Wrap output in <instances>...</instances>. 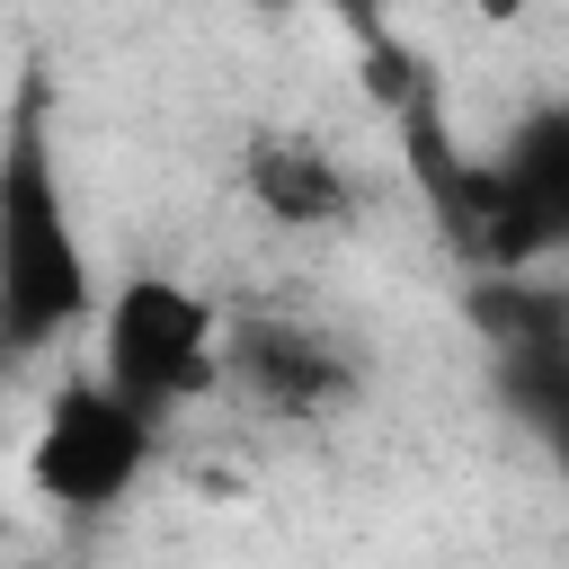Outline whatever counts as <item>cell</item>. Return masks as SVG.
<instances>
[{
	"label": "cell",
	"mask_w": 569,
	"mask_h": 569,
	"mask_svg": "<svg viewBox=\"0 0 569 569\" xmlns=\"http://www.w3.org/2000/svg\"><path fill=\"white\" fill-rule=\"evenodd\" d=\"M89 329H98V382L151 427H169L187 400L222 382V311L187 276H124L116 293H98Z\"/></svg>",
	"instance_id": "obj_2"
},
{
	"label": "cell",
	"mask_w": 569,
	"mask_h": 569,
	"mask_svg": "<svg viewBox=\"0 0 569 569\" xmlns=\"http://www.w3.org/2000/svg\"><path fill=\"white\" fill-rule=\"evenodd\" d=\"M98 293H107L98 249L71 213L44 89H27L0 133V365H27L44 347L80 338L98 320Z\"/></svg>",
	"instance_id": "obj_1"
},
{
	"label": "cell",
	"mask_w": 569,
	"mask_h": 569,
	"mask_svg": "<svg viewBox=\"0 0 569 569\" xmlns=\"http://www.w3.org/2000/svg\"><path fill=\"white\" fill-rule=\"evenodd\" d=\"M160 453V427L142 409H124L98 373L80 382H53L44 409H36V436H27V489L62 516H116L142 471Z\"/></svg>",
	"instance_id": "obj_3"
},
{
	"label": "cell",
	"mask_w": 569,
	"mask_h": 569,
	"mask_svg": "<svg viewBox=\"0 0 569 569\" xmlns=\"http://www.w3.org/2000/svg\"><path fill=\"white\" fill-rule=\"evenodd\" d=\"M222 382H240L276 418H329L356 391V365L338 338H320L302 320H240V329H222Z\"/></svg>",
	"instance_id": "obj_4"
},
{
	"label": "cell",
	"mask_w": 569,
	"mask_h": 569,
	"mask_svg": "<svg viewBox=\"0 0 569 569\" xmlns=\"http://www.w3.org/2000/svg\"><path fill=\"white\" fill-rule=\"evenodd\" d=\"M240 187H249V204H258L267 222H284V231H338V222L356 213L347 160H338L329 142H311V133H258V142L240 151Z\"/></svg>",
	"instance_id": "obj_5"
},
{
	"label": "cell",
	"mask_w": 569,
	"mask_h": 569,
	"mask_svg": "<svg viewBox=\"0 0 569 569\" xmlns=\"http://www.w3.org/2000/svg\"><path fill=\"white\" fill-rule=\"evenodd\" d=\"M329 9H365V0H329Z\"/></svg>",
	"instance_id": "obj_6"
}]
</instances>
